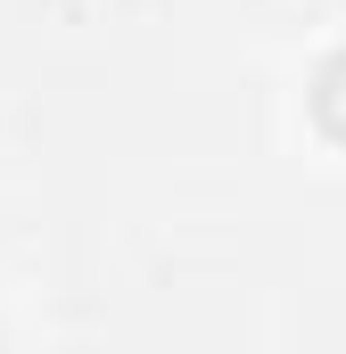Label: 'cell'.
Returning a JSON list of instances; mask_svg holds the SVG:
<instances>
[{
	"label": "cell",
	"mask_w": 346,
	"mask_h": 354,
	"mask_svg": "<svg viewBox=\"0 0 346 354\" xmlns=\"http://www.w3.org/2000/svg\"><path fill=\"white\" fill-rule=\"evenodd\" d=\"M0 346H8V330H0Z\"/></svg>",
	"instance_id": "obj_2"
},
{
	"label": "cell",
	"mask_w": 346,
	"mask_h": 354,
	"mask_svg": "<svg viewBox=\"0 0 346 354\" xmlns=\"http://www.w3.org/2000/svg\"><path fill=\"white\" fill-rule=\"evenodd\" d=\"M313 124L346 149V50H330V58L313 66Z\"/></svg>",
	"instance_id": "obj_1"
}]
</instances>
